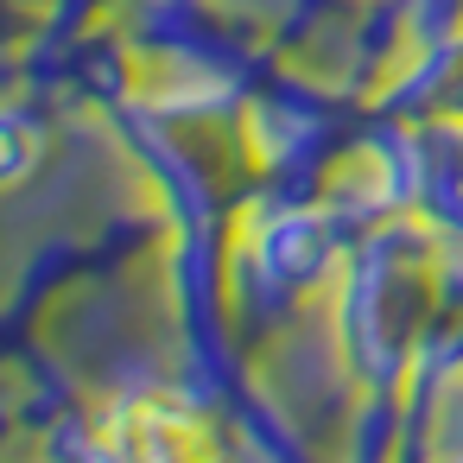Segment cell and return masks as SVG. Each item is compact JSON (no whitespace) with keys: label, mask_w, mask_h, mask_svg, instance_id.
Segmentation results:
<instances>
[{"label":"cell","mask_w":463,"mask_h":463,"mask_svg":"<svg viewBox=\"0 0 463 463\" xmlns=\"http://www.w3.org/2000/svg\"><path fill=\"white\" fill-rule=\"evenodd\" d=\"M20 153H26L20 134H14V128H0V172H20Z\"/></svg>","instance_id":"obj_1"}]
</instances>
